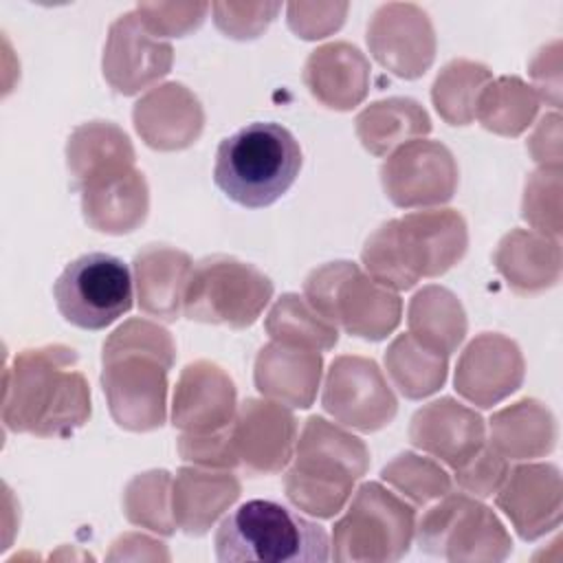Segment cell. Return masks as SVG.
Here are the masks:
<instances>
[{
  "instance_id": "1",
  "label": "cell",
  "mask_w": 563,
  "mask_h": 563,
  "mask_svg": "<svg viewBox=\"0 0 563 563\" xmlns=\"http://www.w3.org/2000/svg\"><path fill=\"white\" fill-rule=\"evenodd\" d=\"M174 361L169 334L147 321L121 325L103 345V391L117 424L156 429L165 420V376Z\"/></svg>"
},
{
  "instance_id": "2",
  "label": "cell",
  "mask_w": 563,
  "mask_h": 563,
  "mask_svg": "<svg viewBox=\"0 0 563 563\" xmlns=\"http://www.w3.org/2000/svg\"><path fill=\"white\" fill-rule=\"evenodd\" d=\"M68 347L26 350L15 358V385L7 383L4 424L37 435H68L90 416V394L79 372L62 374L73 363Z\"/></svg>"
},
{
  "instance_id": "3",
  "label": "cell",
  "mask_w": 563,
  "mask_h": 563,
  "mask_svg": "<svg viewBox=\"0 0 563 563\" xmlns=\"http://www.w3.org/2000/svg\"><path fill=\"white\" fill-rule=\"evenodd\" d=\"M301 161L299 141L288 128L253 121L220 141L213 183L235 205L262 209L295 185Z\"/></svg>"
},
{
  "instance_id": "4",
  "label": "cell",
  "mask_w": 563,
  "mask_h": 563,
  "mask_svg": "<svg viewBox=\"0 0 563 563\" xmlns=\"http://www.w3.org/2000/svg\"><path fill=\"white\" fill-rule=\"evenodd\" d=\"M220 563H325L330 537L323 526L273 499H249L216 530Z\"/></svg>"
},
{
  "instance_id": "5",
  "label": "cell",
  "mask_w": 563,
  "mask_h": 563,
  "mask_svg": "<svg viewBox=\"0 0 563 563\" xmlns=\"http://www.w3.org/2000/svg\"><path fill=\"white\" fill-rule=\"evenodd\" d=\"M466 251L464 220L446 211L411 213L383 224L365 244L363 262L374 282L411 288L418 277L440 275Z\"/></svg>"
},
{
  "instance_id": "6",
  "label": "cell",
  "mask_w": 563,
  "mask_h": 563,
  "mask_svg": "<svg viewBox=\"0 0 563 563\" xmlns=\"http://www.w3.org/2000/svg\"><path fill=\"white\" fill-rule=\"evenodd\" d=\"M367 468L363 442L323 418H310L299 442L297 464L286 477L288 499L317 517H332L345 504L352 482Z\"/></svg>"
},
{
  "instance_id": "7",
  "label": "cell",
  "mask_w": 563,
  "mask_h": 563,
  "mask_svg": "<svg viewBox=\"0 0 563 563\" xmlns=\"http://www.w3.org/2000/svg\"><path fill=\"white\" fill-rule=\"evenodd\" d=\"M59 314L81 330H103L132 308V275L110 253H86L73 260L53 286Z\"/></svg>"
},
{
  "instance_id": "8",
  "label": "cell",
  "mask_w": 563,
  "mask_h": 563,
  "mask_svg": "<svg viewBox=\"0 0 563 563\" xmlns=\"http://www.w3.org/2000/svg\"><path fill=\"white\" fill-rule=\"evenodd\" d=\"M413 508L383 486L363 484L334 526L336 561H398L409 552Z\"/></svg>"
},
{
  "instance_id": "9",
  "label": "cell",
  "mask_w": 563,
  "mask_h": 563,
  "mask_svg": "<svg viewBox=\"0 0 563 563\" xmlns=\"http://www.w3.org/2000/svg\"><path fill=\"white\" fill-rule=\"evenodd\" d=\"M273 295V284L260 271L231 257H207L189 275L185 314L205 323L251 325Z\"/></svg>"
},
{
  "instance_id": "10",
  "label": "cell",
  "mask_w": 563,
  "mask_h": 563,
  "mask_svg": "<svg viewBox=\"0 0 563 563\" xmlns=\"http://www.w3.org/2000/svg\"><path fill=\"white\" fill-rule=\"evenodd\" d=\"M310 306L325 319L339 321L347 332L363 339H383L369 312H374L389 330L398 325L400 299L367 279L350 262H334L314 271L306 279Z\"/></svg>"
},
{
  "instance_id": "11",
  "label": "cell",
  "mask_w": 563,
  "mask_h": 563,
  "mask_svg": "<svg viewBox=\"0 0 563 563\" xmlns=\"http://www.w3.org/2000/svg\"><path fill=\"white\" fill-rule=\"evenodd\" d=\"M418 545L422 552L449 561H501L512 550L497 517L464 495L444 499L422 517Z\"/></svg>"
},
{
  "instance_id": "12",
  "label": "cell",
  "mask_w": 563,
  "mask_h": 563,
  "mask_svg": "<svg viewBox=\"0 0 563 563\" xmlns=\"http://www.w3.org/2000/svg\"><path fill=\"white\" fill-rule=\"evenodd\" d=\"M323 409L347 427L376 431L394 418L396 398L374 361L341 356L328 372Z\"/></svg>"
},
{
  "instance_id": "13",
  "label": "cell",
  "mask_w": 563,
  "mask_h": 563,
  "mask_svg": "<svg viewBox=\"0 0 563 563\" xmlns=\"http://www.w3.org/2000/svg\"><path fill=\"white\" fill-rule=\"evenodd\" d=\"M266 407L268 402L246 400L240 407L238 420L229 422V438L235 462H242V466L253 475L275 473L290 457L288 449H282L264 438H295V418L282 407H271L264 427Z\"/></svg>"
},
{
  "instance_id": "14",
  "label": "cell",
  "mask_w": 563,
  "mask_h": 563,
  "mask_svg": "<svg viewBox=\"0 0 563 563\" xmlns=\"http://www.w3.org/2000/svg\"><path fill=\"white\" fill-rule=\"evenodd\" d=\"M449 435V464L460 468L466 464L482 446L484 424L482 418L451 398H442L420 409L413 416L411 442L429 453L438 449L442 438Z\"/></svg>"
},
{
  "instance_id": "15",
  "label": "cell",
  "mask_w": 563,
  "mask_h": 563,
  "mask_svg": "<svg viewBox=\"0 0 563 563\" xmlns=\"http://www.w3.org/2000/svg\"><path fill=\"white\" fill-rule=\"evenodd\" d=\"M189 257L183 251L152 246L134 257L139 306L167 321L178 319V306L185 295Z\"/></svg>"
},
{
  "instance_id": "16",
  "label": "cell",
  "mask_w": 563,
  "mask_h": 563,
  "mask_svg": "<svg viewBox=\"0 0 563 563\" xmlns=\"http://www.w3.org/2000/svg\"><path fill=\"white\" fill-rule=\"evenodd\" d=\"M453 161L451 152L440 145L431 143L427 161L420 172V141H413L405 145L398 154H394L385 165L383 172H396V174H413L402 178H385V191L398 207H413V205H431V202H444L451 198L455 185H446L440 180H431L422 176L424 172Z\"/></svg>"
},
{
  "instance_id": "17",
  "label": "cell",
  "mask_w": 563,
  "mask_h": 563,
  "mask_svg": "<svg viewBox=\"0 0 563 563\" xmlns=\"http://www.w3.org/2000/svg\"><path fill=\"white\" fill-rule=\"evenodd\" d=\"M273 339L279 341H303L314 347H332L339 339L336 328H332L319 312H310L299 295H284L268 314L266 323Z\"/></svg>"
},
{
  "instance_id": "18",
  "label": "cell",
  "mask_w": 563,
  "mask_h": 563,
  "mask_svg": "<svg viewBox=\"0 0 563 563\" xmlns=\"http://www.w3.org/2000/svg\"><path fill=\"white\" fill-rule=\"evenodd\" d=\"M169 477L165 471H154L152 473V497H147V490H145V484L141 477L134 479V484L139 486V490L143 493L139 499L130 497L125 499V515L132 523H139V526H145L154 532H161V534H172L174 528H176V521L167 517V499L163 488L167 486Z\"/></svg>"
},
{
  "instance_id": "19",
  "label": "cell",
  "mask_w": 563,
  "mask_h": 563,
  "mask_svg": "<svg viewBox=\"0 0 563 563\" xmlns=\"http://www.w3.org/2000/svg\"><path fill=\"white\" fill-rule=\"evenodd\" d=\"M471 460L475 462V466L471 462L460 466L457 482L475 495H484V497L493 495V490L499 486V482L506 475V462L493 451L475 453Z\"/></svg>"
}]
</instances>
